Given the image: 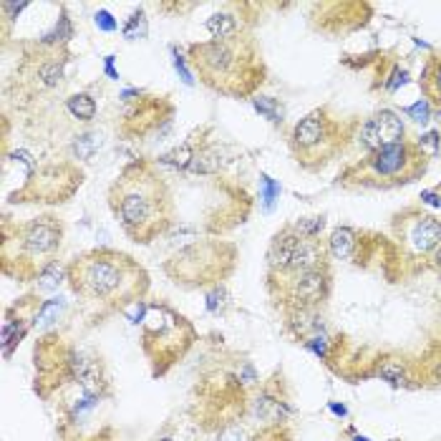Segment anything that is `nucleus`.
Listing matches in <instances>:
<instances>
[{"mask_svg":"<svg viewBox=\"0 0 441 441\" xmlns=\"http://www.w3.org/2000/svg\"><path fill=\"white\" fill-rule=\"evenodd\" d=\"M207 30L212 33L215 41H232V38L240 36V25L232 18L230 13H215L210 20H207Z\"/></svg>","mask_w":441,"mask_h":441,"instance_id":"16","label":"nucleus"},{"mask_svg":"<svg viewBox=\"0 0 441 441\" xmlns=\"http://www.w3.org/2000/svg\"><path fill=\"white\" fill-rule=\"evenodd\" d=\"M111 207L121 227L136 242H149L170 224V189L151 167L139 164L121 174L111 187Z\"/></svg>","mask_w":441,"mask_h":441,"instance_id":"1","label":"nucleus"},{"mask_svg":"<svg viewBox=\"0 0 441 441\" xmlns=\"http://www.w3.org/2000/svg\"><path fill=\"white\" fill-rule=\"evenodd\" d=\"M401 245L421 257L434 255V250L441 245V222L429 215L401 219Z\"/></svg>","mask_w":441,"mask_h":441,"instance_id":"9","label":"nucleus"},{"mask_svg":"<svg viewBox=\"0 0 441 441\" xmlns=\"http://www.w3.org/2000/svg\"><path fill=\"white\" fill-rule=\"evenodd\" d=\"M60 66L58 63H49V66H43L41 68V79H43V84L46 86H53V84H58L60 81Z\"/></svg>","mask_w":441,"mask_h":441,"instance_id":"26","label":"nucleus"},{"mask_svg":"<svg viewBox=\"0 0 441 441\" xmlns=\"http://www.w3.org/2000/svg\"><path fill=\"white\" fill-rule=\"evenodd\" d=\"M162 441H172V439H162Z\"/></svg>","mask_w":441,"mask_h":441,"instance_id":"34","label":"nucleus"},{"mask_svg":"<svg viewBox=\"0 0 441 441\" xmlns=\"http://www.w3.org/2000/svg\"><path fill=\"white\" fill-rule=\"evenodd\" d=\"M255 109L270 121H280V116H283V109L278 106L275 98H255Z\"/></svg>","mask_w":441,"mask_h":441,"instance_id":"22","label":"nucleus"},{"mask_svg":"<svg viewBox=\"0 0 441 441\" xmlns=\"http://www.w3.org/2000/svg\"><path fill=\"white\" fill-rule=\"evenodd\" d=\"M328 267V248H323L318 237H302L293 255L290 267L285 272H305V270H321Z\"/></svg>","mask_w":441,"mask_h":441,"instance_id":"12","label":"nucleus"},{"mask_svg":"<svg viewBox=\"0 0 441 441\" xmlns=\"http://www.w3.org/2000/svg\"><path fill=\"white\" fill-rule=\"evenodd\" d=\"M285 414H288V406L272 396H260L253 401V416L262 423H280Z\"/></svg>","mask_w":441,"mask_h":441,"instance_id":"14","label":"nucleus"},{"mask_svg":"<svg viewBox=\"0 0 441 441\" xmlns=\"http://www.w3.org/2000/svg\"><path fill=\"white\" fill-rule=\"evenodd\" d=\"M71 288L86 300H129L146 285V275L132 257L111 250L76 257L68 267Z\"/></svg>","mask_w":441,"mask_h":441,"instance_id":"3","label":"nucleus"},{"mask_svg":"<svg viewBox=\"0 0 441 441\" xmlns=\"http://www.w3.org/2000/svg\"><path fill=\"white\" fill-rule=\"evenodd\" d=\"M302 237L298 235L293 227H285L280 235H275V240L270 242V250H267V267H270V275H280L290 267L293 255H295L298 245H300Z\"/></svg>","mask_w":441,"mask_h":441,"instance_id":"11","label":"nucleus"},{"mask_svg":"<svg viewBox=\"0 0 441 441\" xmlns=\"http://www.w3.org/2000/svg\"><path fill=\"white\" fill-rule=\"evenodd\" d=\"M431 262H434V267H436V270L441 272V245H439V248L434 250V255H431Z\"/></svg>","mask_w":441,"mask_h":441,"instance_id":"30","label":"nucleus"},{"mask_svg":"<svg viewBox=\"0 0 441 441\" xmlns=\"http://www.w3.org/2000/svg\"><path fill=\"white\" fill-rule=\"evenodd\" d=\"M331 411H333V414H338V416H345V406L331 404Z\"/></svg>","mask_w":441,"mask_h":441,"instance_id":"31","label":"nucleus"},{"mask_svg":"<svg viewBox=\"0 0 441 441\" xmlns=\"http://www.w3.org/2000/svg\"><path fill=\"white\" fill-rule=\"evenodd\" d=\"M98 20H101V25H103V28H106V30H111V28H114V23H111V20H109V15H106V13H98V15H96V23H98Z\"/></svg>","mask_w":441,"mask_h":441,"instance_id":"29","label":"nucleus"},{"mask_svg":"<svg viewBox=\"0 0 441 441\" xmlns=\"http://www.w3.org/2000/svg\"><path fill=\"white\" fill-rule=\"evenodd\" d=\"M434 86V94L441 96V60H434L429 68H426V89Z\"/></svg>","mask_w":441,"mask_h":441,"instance_id":"23","label":"nucleus"},{"mask_svg":"<svg viewBox=\"0 0 441 441\" xmlns=\"http://www.w3.org/2000/svg\"><path fill=\"white\" fill-rule=\"evenodd\" d=\"M265 189H267V192H265V200H267V205H270V202H272V197L278 194V187H275V184H272V181L267 179V177H265Z\"/></svg>","mask_w":441,"mask_h":441,"instance_id":"28","label":"nucleus"},{"mask_svg":"<svg viewBox=\"0 0 441 441\" xmlns=\"http://www.w3.org/2000/svg\"><path fill=\"white\" fill-rule=\"evenodd\" d=\"M60 305H63V302L60 300H51V302H46V305H43L41 308V313H38V318H36V323L38 326H46V323H51L56 318V313H58L60 310Z\"/></svg>","mask_w":441,"mask_h":441,"instance_id":"25","label":"nucleus"},{"mask_svg":"<svg viewBox=\"0 0 441 441\" xmlns=\"http://www.w3.org/2000/svg\"><path fill=\"white\" fill-rule=\"evenodd\" d=\"M60 245V227L51 219H36L28 227H23L18 235V250L30 260H43L53 255V250Z\"/></svg>","mask_w":441,"mask_h":441,"instance_id":"10","label":"nucleus"},{"mask_svg":"<svg viewBox=\"0 0 441 441\" xmlns=\"http://www.w3.org/2000/svg\"><path fill=\"white\" fill-rule=\"evenodd\" d=\"M353 441H369V439H366V436H356Z\"/></svg>","mask_w":441,"mask_h":441,"instance_id":"33","label":"nucleus"},{"mask_svg":"<svg viewBox=\"0 0 441 441\" xmlns=\"http://www.w3.org/2000/svg\"><path fill=\"white\" fill-rule=\"evenodd\" d=\"M423 200L429 202V205H441V200H436L434 194H423Z\"/></svg>","mask_w":441,"mask_h":441,"instance_id":"32","label":"nucleus"},{"mask_svg":"<svg viewBox=\"0 0 441 441\" xmlns=\"http://www.w3.org/2000/svg\"><path fill=\"white\" fill-rule=\"evenodd\" d=\"M426 170V154L416 141H399V144L383 146L371 151L369 157L353 170L345 172V184L358 187H399L409 184Z\"/></svg>","mask_w":441,"mask_h":441,"instance_id":"4","label":"nucleus"},{"mask_svg":"<svg viewBox=\"0 0 441 441\" xmlns=\"http://www.w3.org/2000/svg\"><path fill=\"white\" fill-rule=\"evenodd\" d=\"M272 285L280 288V298L290 310L318 308L331 293V272L328 267L305 272H280L270 275Z\"/></svg>","mask_w":441,"mask_h":441,"instance_id":"6","label":"nucleus"},{"mask_svg":"<svg viewBox=\"0 0 441 441\" xmlns=\"http://www.w3.org/2000/svg\"><path fill=\"white\" fill-rule=\"evenodd\" d=\"M293 230L298 232L300 237H318L323 230V217H308V219H300V222L290 224Z\"/></svg>","mask_w":441,"mask_h":441,"instance_id":"21","label":"nucleus"},{"mask_svg":"<svg viewBox=\"0 0 441 441\" xmlns=\"http://www.w3.org/2000/svg\"><path fill=\"white\" fill-rule=\"evenodd\" d=\"M378 376H381L383 381L388 383H406V363L399 361V358H386V361H381V366H378Z\"/></svg>","mask_w":441,"mask_h":441,"instance_id":"18","label":"nucleus"},{"mask_svg":"<svg viewBox=\"0 0 441 441\" xmlns=\"http://www.w3.org/2000/svg\"><path fill=\"white\" fill-rule=\"evenodd\" d=\"M356 232L351 227H338V230H333L331 240H328V253L333 257H338V260H345V257H351L353 250H356Z\"/></svg>","mask_w":441,"mask_h":441,"instance_id":"15","label":"nucleus"},{"mask_svg":"<svg viewBox=\"0 0 441 441\" xmlns=\"http://www.w3.org/2000/svg\"><path fill=\"white\" fill-rule=\"evenodd\" d=\"M68 111L73 116H79L84 121H91L96 116V101L89 96V94H76V96L68 98Z\"/></svg>","mask_w":441,"mask_h":441,"instance_id":"17","label":"nucleus"},{"mask_svg":"<svg viewBox=\"0 0 441 441\" xmlns=\"http://www.w3.org/2000/svg\"><path fill=\"white\" fill-rule=\"evenodd\" d=\"M194 157H197V154L192 151V146L181 144V146H177L174 151H170V154L164 157V162L172 164V167H179V170H189V164L194 162Z\"/></svg>","mask_w":441,"mask_h":441,"instance_id":"19","label":"nucleus"},{"mask_svg":"<svg viewBox=\"0 0 441 441\" xmlns=\"http://www.w3.org/2000/svg\"><path fill=\"white\" fill-rule=\"evenodd\" d=\"M340 124L326 109L310 111L293 129V151L298 162L308 170H318L340 149Z\"/></svg>","mask_w":441,"mask_h":441,"instance_id":"5","label":"nucleus"},{"mask_svg":"<svg viewBox=\"0 0 441 441\" xmlns=\"http://www.w3.org/2000/svg\"><path fill=\"white\" fill-rule=\"evenodd\" d=\"M60 275H63V270L58 267V262L51 260L49 265L38 272V280H41V283H38V288H41V290H53V288H58Z\"/></svg>","mask_w":441,"mask_h":441,"instance_id":"20","label":"nucleus"},{"mask_svg":"<svg viewBox=\"0 0 441 441\" xmlns=\"http://www.w3.org/2000/svg\"><path fill=\"white\" fill-rule=\"evenodd\" d=\"M409 116H414V121H429V101H418L409 109Z\"/></svg>","mask_w":441,"mask_h":441,"instance_id":"27","label":"nucleus"},{"mask_svg":"<svg viewBox=\"0 0 441 441\" xmlns=\"http://www.w3.org/2000/svg\"><path fill=\"white\" fill-rule=\"evenodd\" d=\"M404 134H406V127L399 114H393V111H378V114H373L371 119L363 121L361 132H358V141H361L371 154V151H378V149H383V146L404 141Z\"/></svg>","mask_w":441,"mask_h":441,"instance_id":"8","label":"nucleus"},{"mask_svg":"<svg viewBox=\"0 0 441 441\" xmlns=\"http://www.w3.org/2000/svg\"><path fill=\"white\" fill-rule=\"evenodd\" d=\"M222 245L215 242H202V245H192V248L181 250L174 260L170 262L167 270L177 278V283H212L217 278V270L222 272Z\"/></svg>","mask_w":441,"mask_h":441,"instance_id":"7","label":"nucleus"},{"mask_svg":"<svg viewBox=\"0 0 441 441\" xmlns=\"http://www.w3.org/2000/svg\"><path fill=\"white\" fill-rule=\"evenodd\" d=\"M290 331L298 338H313L318 333H323V321L318 315V308H295L290 310Z\"/></svg>","mask_w":441,"mask_h":441,"instance_id":"13","label":"nucleus"},{"mask_svg":"<svg viewBox=\"0 0 441 441\" xmlns=\"http://www.w3.org/2000/svg\"><path fill=\"white\" fill-rule=\"evenodd\" d=\"M189 60L200 79L212 91L224 96H248L262 84V63L248 38L197 43L189 49Z\"/></svg>","mask_w":441,"mask_h":441,"instance_id":"2","label":"nucleus"},{"mask_svg":"<svg viewBox=\"0 0 441 441\" xmlns=\"http://www.w3.org/2000/svg\"><path fill=\"white\" fill-rule=\"evenodd\" d=\"M217 441H248V431L242 429V426H237V423H230V426H224L219 431Z\"/></svg>","mask_w":441,"mask_h":441,"instance_id":"24","label":"nucleus"}]
</instances>
